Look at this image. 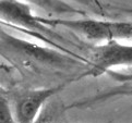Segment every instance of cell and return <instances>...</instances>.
I'll list each match as a JSON object with an SVG mask.
<instances>
[{"label":"cell","mask_w":132,"mask_h":123,"mask_svg":"<svg viewBox=\"0 0 132 123\" xmlns=\"http://www.w3.org/2000/svg\"><path fill=\"white\" fill-rule=\"evenodd\" d=\"M43 24L57 27L61 26L83 36L92 41H111L132 39V22L129 21H105L96 19H60L42 17Z\"/></svg>","instance_id":"cell-3"},{"label":"cell","mask_w":132,"mask_h":123,"mask_svg":"<svg viewBox=\"0 0 132 123\" xmlns=\"http://www.w3.org/2000/svg\"><path fill=\"white\" fill-rule=\"evenodd\" d=\"M71 1L77 2L78 4H80V6L87 8L89 10L94 11L95 13L100 14V15H104V14H105L103 4L98 1V0H71Z\"/></svg>","instance_id":"cell-9"},{"label":"cell","mask_w":132,"mask_h":123,"mask_svg":"<svg viewBox=\"0 0 132 123\" xmlns=\"http://www.w3.org/2000/svg\"><path fill=\"white\" fill-rule=\"evenodd\" d=\"M118 67H132V45L111 40L93 46L87 58L86 68L77 77V81L87 77H98L110 71V69Z\"/></svg>","instance_id":"cell-4"},{"label":"cell","mask_w":132,"mask_h":123,"mask_svg":"<svg viewBox=\"0 0 132 123\" xmlns=\"http://www.w3.org/2000/svg\"><path fill=\"white\" fill-rule=\"evenodd\" d=\"M116 97H132V81L119 84L115 87H111L109 89H107V91L98 93L96 95H93L92 97H88L86 99H81V100L72 102L65 109H73V108L80 109V108L91 107Z\"/></svg>","instance_id":"cell-6"},{"label":"cell","mask_w":132,"mask_h":123,"mask_svg":"<svg viewBox=\"0 0 132 123\" xmlns=\"http://www.w3.org/2000/svg\"><path fill=\"white\" fill-rule=\"evenodd\" d=\"M65 84L53 87L26 89L14 97L13 111L18 123H34L46 101L64 88Z\"/></svg>","instance_id":"cell-5"},{"label":"cell","mask_w":132,"mask_h":123,"mask_svg":"<svg viewBox=\"0 0 132 123\" xmlns=\"http://www.w3.org/2000/svg\"><path fill=\"white\" fill-rule=\"evenodd\" d=\"M0 123H18L10 102L3 95L0 97Z\"/></svg>","instance_id":"cell-8"},{"label":"cell","mask_w":132,"mask_h":123,"mask_svg":"<svg viewBox=\"0 0 132 123\" xmlns=\"http://www.w3.org/2000/svg\"><path fill=\"white\" fill-rule=\"evenodd\" d=\"M31 6L38 7L44 11L56 14H80L85 15V11L77 9L64 0H22Z\"/></svg>","instance_id":"cell-7"},{"label":"cell","mask_w":132,"mask_h":123,"mask_svg":"<svg viewBox=\"0 0 132 123\" xmlns=\"http://www.w3.org/2000/svg\"><path fill=\"white\" fill-rule=\"evenodd\" d=\"M0 16L2 25L10 26L23 34L35 36L63 52L79 56L64 46V37L54 32L50 26L43 24L38 16L34 15L31 4L22 0H0Z\"/></svg>","instance_id":"cell-2"},{"label":"cell","mask_w":132,"mask_h":123,"mask_svg":"<svg viewBox=\"0 0 132 123\" xmlns=\"http://www.w3.org/2000/svg\"><path fill=\"white\" fill-rule=\"evenodd\" d=\"M0 51L3 59L20 71L43 74L65 72L74 68H84L87 59L63 52L55 47H44L25 40L1 30Z\"/></svg>","instance_id":"cell-1"},{"label":"cell","mask_w":132,"mask_h":123,"mask_svg":"<svg viewBox=\"0 0 132 123\" xmlns=\"http://www.w3.org/2000/svg\"><path fill=\"white\" fill-rule=\"evenodd\" d=\"M123 11L128 12V13H132V8H128V9H123Z\"/></svg>","instance_id":"cell-10"}]
</instances>
